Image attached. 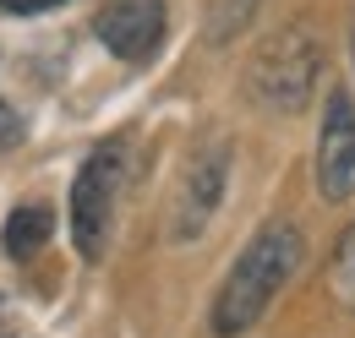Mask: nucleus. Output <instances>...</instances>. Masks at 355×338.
Here are the masks:
<instances>
[{
    "label": "nucleus",
    "mask_w": 355,
    "mask_h": 338,
    "mask_svg": "<svg viewBox=\"0 0 355 338\" xmlns=\"http://www.w3.org/2000/svg\"><path fill=\"white\" fill-rule=\"evenodd\" d=\"M295 267H301V229L295 224H263L246 240V251L230 262L219 295H214V311H208L214 333L219 338L252 333L263 322V311L273 305V295L295 278Z\"/></svg>",
    "instance_id": "nucleus-1"
},
{
    "label": "nucleus",
    "mask_w": 355,
    "mask_h": 338,
    "mask_svg": "<svg viewBox=\"0 0 355 338\" xmlns=\"http://www.w3.org/2000/svg\"><path fill=\"white\" fill-rule=\"evenodd\" d=\"M121 175H126L121 142H104V148H93L88 159H83L77 180H71V240H77V251L88 256V262H98L104 246H110Z\"/></svg>",
    "instance_id": "nucleus-2"
},
{
    "label": "nucleus",
    "mask_w": 355,
    "mask_h": 338,
    "mask_svg": "<svg viewBox=\"0 0 355 338\" xmlns=\"http://www.w3.org/2000/svg\"><path fill=\"white\" fill-rule=\"evenodd\" d=\"M317 66H322V49L306 28H284L279 39H268L252 60V93L263 98L268 109H301L311 98L317 82Z\"/></svg>",
    "instance_id": "nucleus-3"
},
{
    "label": "nucleus",
    "mask_w": 355,
    "mask_h": 338,
    "mask_svg": "<svg viewBox=\"0 0 355 338\" xmlns=\"http://www.w3.org/2000/svg\"><path fill=\"white\" fill-rule=\"evenodd\" d=\"M93 33L98 44L126 60V66H142L159 55V44L170 33V17H164V0H104L98 17H93Z\"/></svg>",
    "instance_id": "nucleus-4"
},
{
    "label": "nucleus",
    "mask_w": 355,
    "mask_h": 338,
    "mask_svg": "<svg viewBox=\"0 0 355 338\" xmlns=\"http://www.w3.org/2000/svg\"><path fill=\"white\" fill-rule=\"evenodd\" d=\"M317 191L328 202H345L355 191V104L350 93H328L322 131H317Z\"/></svg>",
    "instance_id": "nucleus-5"
},
{
    "label": "nucleus",
    "mask_w": 355,
    "mask_h": 338,
    "mask_svg": "<svg viewBox=\"0 0 355 338\" xmlns=\"http://www.w3.org/2000/svg\"><path fill=\"white\" fill-rule=\"evenodd\" d=\"M224 180H230V148L214 142L208 153L191 159V169H186V180L175 191V213H170V235L175 240H197L202 235V224L214 218V208L224 197Z\"/></svg>",
    "instance_id": "nucleus-6"
},
{
    "label": "nucleus",
    "mask_w": 355,
    "mask_h": 338,
    "mask_svg": "<svg viewBox=\"0 0 355 338\" xmlns=\"http://www.w3.org/2000/svg\"><path fill=\"white\" fill-rule=\"evenodd\" d=\"M49 229H55V218H49L44 202H28V208H17L11 218H6V251L17 256V262H28V256L44 251Z\"/></svg>",
    "instance_id": "nucleus-7"
},
{
    "label": "nucleus",
    "mask_w": 355,
    "mask_h": 338,
    "mask_svg": "<svg viewBox=\"0 0 355 338\" xmlns=\"http://www.w3.org/2000/svg\"><path fill=\"white\" fill-rule=\"evenodd\" d=\"M328 290H334V300H339L345 311H355V224L339 235V246H334V262H328Z\"/></svg>",
    "instance_id": "nucleus-8"
},
{
    "label": "nucleus",
    "mask_w": 355,
    "mask_h": 338,
    "mask_svg": "<svg viewBox=\"0 0 355 338\" xmlns=\"http://www.w3.org/2000/svg\"><path fill=\"white\" fill-rule=\"evenodd\" d=\"M17 136H22V115H17V109L0 98V148H11Z\"/></svg>",
    "instance_id": "nucleus-9"
},
{
    "label": "nucleus",
    "mask_w": 355,
    "mask_h": 338,
    "mask_svg": "<svg viewBox=\"0 0 355 338\" xmlns=\"http://www.w3.org/2000/svg\"><path fill=\"white\" fill-rule=\"evenodd\" d=\"M49 6H66V0H0V11H11V17H33V11H49Z\"/></svg>",
    "instance_id": "nucleus-10"
},
{
    "label": "nucleus",
    "mask_w": 355,
    "mask_h": 338,
    "mask_svg": "<svg viewBox=\"0 0 355 338\" xmlns=\"http://www.w3.org/2000/svg\"><path fill=\"white\" fill-rule=\"evenodd\" d=\"M0 338H22V328H17V317H11L6 300H0Z\"/></svg>",
    "instance_id": "nucleus-11"
},
{
    "label": "nucleus",
    "mask_w": 355,
    "mask_h": 338,
    "mask_svg": "<svg viewBox=\"0 0 355 338\" xmlns=\"http://www.w3.org/2000/svg\"><path fill=\"white\" fill-rule=\"evenodd\" d=\"M350 60H355V39H350Z\"/></svg>",
    "instance_id": "nucleus-12"
}]
</instances>
